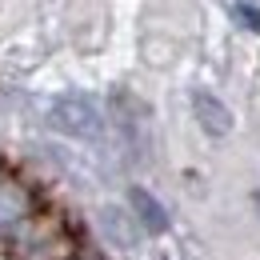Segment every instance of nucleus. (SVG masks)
Listing matches in <instances>:
<instances>
[{
	"label": "nucleus",
	"mask_w": 260,
	"mask_h": 260,
	"mask_svg": "<svg viewBox=\"0 0 260 260\" xmlns=\"http://www.w3.org/2000/svg\"><path fill=\"white\" fill-rule=\"evenodd\" d=\"M48 124L72 140H96L104 132V116L88 96H60L48 108Z\"/></svg>",
	"instance_id": "1"
},
{
	"label": "nucleus",
	"mask_w": 260,
	"mask_h": 260,
	"mask_svg": "<svg viewBox=\"0 0 260 260\" xmlns=\"http://www.w3.org/2000/svg\"><path fill=\"white\" fill-rule=\"evenodd\" d=\"M192 108H196V120H200L204 132H212V136L232 132V112H228L212 92H192Z\"/></svg>",
	"instance_id": "2"
},
{
	"label": "nucleus",
	"mask_w": 260,
	"mask_h": 260,
	"mask_svg": "<svg viewBox=\"0 0 260 260\" xmlns=\"http://www.w3.org/2000/svg\"><path fill=\"white\" fill-rule=\"evenodd\" d=\"M128 200H132V208H136V220L148 228V232H168V212H164V204H160L152 192H144V188H132Z\"/></svg>",
	"instance_id": "3"
},
{
	"label": "nucleus",
	"mask_w": 260,
	"mask_h": 260,
	"mask_svg": "<svg viewBox=\"0 0 260 260\" xmlns=\"http://www.w3.org/2000/svg\"><path fill=\"white\" fill-rule=\"evenodd\" d=\"M24 208H28L24 188L12 180H0V224H12L16 216H24Z\"/></svg>",
	"instance_id": "4"
},
{
	"label": "nucleus",
	"mask_w": 260,
	"mask_h": 260,
	"mask_svg": "<svg viewBox=\"0 0 260 260\" xmlns=\"http://www.w3.org/2000/svg\"><path fill=\"white\" fill-rule=\"evenodd\" d=\"M104 228H108V236H116V240H120V248H132L136 232L124 224V212H120V208H104Z\"/></svg>",
	"instance_id": "5"
},
{
	"label": "nucleus",
	"mask_w": 260,
	"mask_h": 260,
	"mask_svg": "<svg viewBox=\"0 0 260 260\" xmlns=\"http://www.w3.org/2000/svg\"><path fill=\"white\" fill-rule=\"evenodd\" d=\"M236 16H244V24H248L252 32H260V12H256V8H248V4H240V8H236Z\"/></svg>",
	"instance_id": "6"
}]
</instances>
